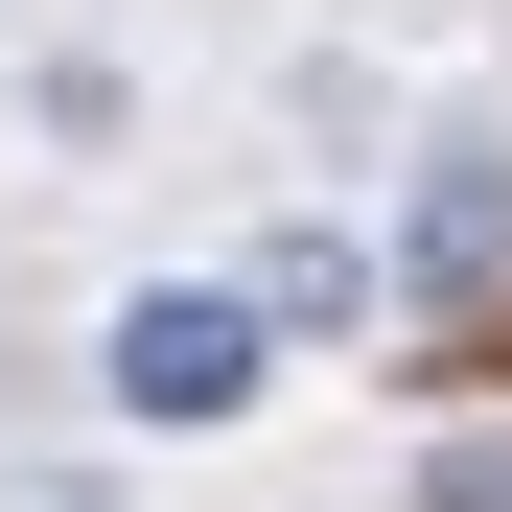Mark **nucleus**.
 <instances>
[{
  "mask_svg": "<svg viewBox=\"0 0 512 512\" xmlns=\"http://www.w3.org/2000/svg\"><path fill=\"white\" fill-rule=\"evenodd\" d=\"M94 373H117V419H256V373H280V326H256V280H140Z\"/></svg>",
  "mask_w": 512,
  "mask_h": 512,
  "instance_id": "nucleus-1",
  "label": "nucleus"
},
{
  "mask_svg": "<svg viewBox=\"0 0 512 512\" xmlns=\"http://www.w3.org/2000/svg\"><path fill=\"white\" fill-rule=\"evenodd\" d=\"M489 256H512V163L443 140L419 163V233H396V303H489Z\"/></svg>",
  "mask_w": 512,
  "mask_h": 512,
  "instance_id": "nucleus-2",
  "label": "nucleus"
},
{
  "mask_svg": "<svg viewBox=\"0 0 512 512\" xmlns=\"http://www.w3.org/2000/svg\"><path fill=\"white\" fill-rule=\"evenodd\" d=\"M256 326H373V256L350 233H280V256H256Z\"/></svg>",
  "mask_w": 512,
  "mask_h": 512,
  "instance_id": "nucleus-3",
  "label": "nucleus"
},
{
  "mask_svg": "<svg viewBox=\"0 0 512 512\" xmlns=\"http://www.w3.org/2000/svg\"><path fill=\"white\" fill-rule=\"evenodd\" d=\"M419 512H512V443H443V466H419Z\"/></svg>",
  "mask_w": 512,
  "mask_h": 512,
  "instance_id": "nucleus-4",
  "label": "nucleus"
}]
</instances>
